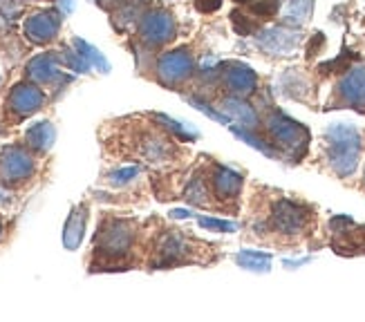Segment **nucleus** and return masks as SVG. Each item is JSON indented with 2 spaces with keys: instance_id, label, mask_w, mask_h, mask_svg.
<instances>
[{
  "instance_id": "24",
  "label": "nucleus",
  "mask_w": 365,
  "mask_h": 322,
  "mask_svg": "<svg viewBox=\"0 0 365 322\" xmlns=\"http://www.w3.org/2000/svg\"><path fill=\"white\" fill-rule=\"evenodd\" d=\"M141 155H144L146 159L150 161H162L170 155V148H168V143L160 137H155V135H148L144 137V141H141Z\"/></svg>"
},
{
  "instance_id": "37",
  "label": "nucleus",
  "mask_w": 365,
  "mask_h": 322,
  "mask_svg": "<svg viewBox=\"0 0 365 322\" xmlns=\"http://www.w3.org/2000/svg\"><path fill=\"white\" fill-rule=\"evenodd\" d=\"M7 199H9V195H7L3 188H0V202H7Z\"/></svg>"
},
{
  "instance_id": "27",
  "label": "nucleus",
  "mask_w": 365,
  "mask_h": 322,
  "mask_svg": "<svg viewBox=\"0 0 365 322\" xmlns=\"http://www.w3.org/2000/svg\"><path fill=\"white\" fill-rule=\"evenodd\" d=\"M188 103L193 105V108H197V110L202 112V115H206L209 119H213V121H217V123H222V125H229V123H231V119H229L227 115H222V112L213 110L204 99H200V96H188Z\"/></svg>"
},
{
  "instance_id": "20",
  "label": "nucleus",
  "mask_w": 365,
  "mask_h": 322,
  "mask_svg": "<svg viewBox=\"0 0 365 322\" xmlns=\"http://www.w3.org/2000/svg\"><path fill=\"white\" fill-rule=\"evenodd\" d=\"M312 11H314V0H287L282 19L289 27H300L312 19Z\"/></svg>"
},
{
  "instance_id": "38",
  "label": "nucleus",
  "mask_w": 365,
  "mask_h": 322,
  "mask_svg": "<svg viewBox=\"0 0 365 322\" xmlns=\"http://www.w3.org/2000/svg\"><path fill=\"white\" fill-rule=\"evenodd\" d=\"M235 3H251V0H235Z\"/></svg>"
},
{
  "instance_id": "35",
  "label": "nucleus",
  "mask_w": 365,
  "mask_h": 322,
  "mask_svg": "<svg viewBox=\"0 0 365 322\" xmlns=\"http://www.w3.org/2000/svg\"><path fill=\"white\" fill-rule=\"evenodd\" d=\"M195 7L202 14H215L222 7V0H195Z\"/></svg>"
},
{
  "instance_id": "4",
  "label": "nucleus",
  "mask_w": 365,
  "mask_h": 322,
  "mask_svg": "<svg viewBox=\"0 0 365 322\" xmlns=\"http://www.w3.org/2000/svg\"><path fill=\"white\" fill-rule=\"evenodd\" d=\"M34 172V159L21 146H7L0 155V177L7 184L25 182Z\"/></svg>"
},
{
  "instance_id": "36",
  "label": "nucleus",
  "mask_w": 365,
  "mask_h": 322,
  "mask_svg": "<svg viewBox=\"0 0 365 322\" xmlns=\"http://www.w3.org/2000/svg\"><path fill=\"white\" fill-rule=\"evenodd\" d=\"M170 215L175 217V219H184V217H190V215H193V213H190V211H173Z\"/></svg>"
},
{
  "instance_id": "26",
  "label": "nucleus",
  "mask_w": 365,
  "mask_h": 322,
  "mask_svg": "<svg viewBox=\"0 0 365 322\" xmlns=\"http://www.w3.org/2000/svg\"><path fill=\"white\" fill-rule=\"evenodd\" d=\"M155 121H157V123H162V125L166 128V130H170L173 135H175L178 139H182V141H193V139H195V135H193V133H188L180 121L170 119V117H166V115H155Z\"/></svg>"
},
{
  "instance_id": "39",
  "label": "nucleus",
  "mask_w": 365,
  "mask_h": 322,
  "mask_svg": "<svg viewBox=\"0 0 365 322\" xmlns=\"http://www.w3.org/2000/svg\"><path fill=\"white\" fill-rule=\"evenodd\" d=\"M0 233H3V224H0Z\"/></svg>"
},
{
  "instance_id": "16",
  "label": "nucleus",
  "mask_w": 365,
  "mask_h": 322,
  "mask_svg": "<svg viewBox=\"0 0 365 322\" xmlns=\"http://www.w3.org/2000/svg\"><path fill=\"white\" fill-rule=\"evenodd\" d=\"M86 222H88V206H76L72 215L66 222V229H63V246L68 251H76L83 242L86 233Z\"/></svg>"
},
{
  "instance_id": "17",
  "label": "nucleus",
  "mask_w": 365,
  "mask_h": 322,
  "mask_svg": "<svg viewBox=\"0 0 365 322\" xmlns=\"http://www.w3.org/2000/svg\"><path fill=\"white\" fill-rule=\"evenodd\" d=\"M225 115L231 119V121H235L237 125H242V128H256L258 123H260V119H258V115H256V110H253L242 96H229V99H225Z\"/></svg>"
},
{
  "instance_id": "22",
  "label": "nucleus",
  "mask_w": 365,
  "mask_h": 322,
  "mask_svg": "<svg viewBox=\"0 0 365 322\" xmlns=\"http://www.w3.org/2000/svg\"><path fill=\"white\" fill-rule=\"evenodd\" d=\"M229 130L240 139V141H245V143H249L251 148H256L258 152H262V155H267V157H278V152L269 146V143L264 141V139H260L256 133L251 130V128H242V125H229Z\"/></svg>"
},
{
  "instance_id": "15",
  "label": "nucleus",
  "mask_w": 365,
  "mask_h": 322,
  "mask_svg": "<svg viewBox=\"0 0 365 322\" xmlns=\"http://www.w3.org/2000/svg\"><path fill=\"white\" fill-rule=\"evenodd\" d=\"M27 76L36 83H54L61 78L58 58L54 54H38L27 63Z\"/></svg>"
},
{
  "instance_id": "21",
  "label": "nucleus",
  "mask_w": 365,
  "mask_h": 322,
  "mask_svg": "<svg viewBox=\"0 0 365 322\" xmlns=\"http://www.w3.org/2000/svg\"><path fill=\"white\" fill-rule=\"evenodd\" d=\"M235 262L247 271L267 273L269 269H272V255L260 253V251H240L235 255Z\"/></svg>"
},
{
  "instance_id": "23",
  "label": "nucleus",
  "mask_w": 365,
  "mask_h": 322,
  "mask_svg": "<svg viewBox=\"0 0 365 322\" xmlns=\"http://www.w3.org/2000/svg\"><path fill=\"white\" fill-rule=\"evenodd\" d=\"M72 45H74V50H76V52H81V54L86 56V61L90 63L92 68H97L99 72H110V63H108V58H106L94 45H90V43L83 41V38H74Z\"/></svg>"
},
{
  "instance_id": "5",
  "label": "nucleus",
  "mask_w": 365,
  "mask_h": 322,
  "mask_svg": "<svg viewBox=\"0 0 365 322\" xmlns=\"http://www.w3.org/2000/svg\"><path fill=\"white\" fill-rule=\"evenodd\" d=\"M193 72V56L186 50V47H180V50L166 52L160 63H157V76L164 85H178L182 80H186Z\"/></svg>"
},
{
  "instance_id": "25",
  "label": "nucleus",
  "mask_w": 365,
  "mask_h": 322,
  "mask_svg": "<svg viewBox=\"0 0 365 322\" xmlns=\"http://www.w3.org/2000/svg\"><path fill=\"white\" fill-rule=\"evenodd\" d=\"M184 199L188 204H195V206H206L209 204V188H206V182L202 180V177H193L186 188H184Z\"/></svg>"
},
{
  "instance_id": "31",
  "label": "nucleus",
  "mask_w": 365,
  "mask_h": 322,
  "mask_svg": "<svg viewBox=\"0 0 365 322\" xmlns=\"http://www.w3.org/2000/svg\"><path fill=\"white\" fill-rule=\"evenodd\" d=\"M63 63H66V66L72 70V72H78V74H83V72H88L92 66L86 61V56L81 54V52H72V50H66L63 52Z\"/></svg>"
},
{
  "instance_id": "7",
  "label": "nucleus",
  "mask_w": 365,
  "mask_h": 322,
  "mask_svg": "<svg viewBox=\"0 0 365 322\" xmlns=\"http://www.w3.org/2000/svg\"><path fill=\"white\" fill-rule=\"evenodd\" d=\"M307 219H309L307 208L296 202H289V199H280L274 206V213H272L274 229L282 235L303 233V229L307 227Z\"/></svg>"
},
{
  "instance_id": "33",
  "label": "nucleus",
  "mask_w": 365,
  "mask_h": 322,
  "mask_svg": "<svg viewBox=\"0 0 365 322\" xmlns=\"http://www.w3.org/2000/svg\"><path fill=\"white\" fill-rule=\"evenodd\" d=\"M137 175H139V166H130V168L115 170V172H110V184H113V186H123V184L133 182Z\"/></svg>"
},
{
  "instance_id": "13",
  "label": "nucleus",
  "mask_w": 365,
  "mask_h": 322,
  "mask_svg": "<svg viewBox=\"0 0 365 322\" xmlns=\"http://www.w3.org/2000/svg\"><path fill=\"white\" fill-rule=\"evenodd\" d=\"M211 184H213V192L220 199H233L242 190V175H237L227 166H215Z\"/></svg>"
},
{
  "instance_id": "9",
  "label": "nucleus",
  "mask_w": 365,
  "mask_h": 322,
  "mask_svg": "<svg viewBox=\"0 0 365 322\" xmlns=\"http://www.w3.org/2000/svg\"><path fill=\"white\" fill-rule=\"evenodd\" d=\"M58 27H61V14L58 11H54V9L38 11L25 21V36L31 43L43 45V43H50L56 38Z\"/></svg>"
},
{
  "instance_id": "34",
  "label": "nucleus",
  "mask_w": 365,
  "mask_h": 322,
  "mask_svg": "<svg viewBox=\"0 0 365 322\" xmlns=\"http://www.w3.org/2000/svg\"><path fill=\"white\" fill-rule=\"evenodd\" d=\"M323 45H325V36L323 34H314L312 41L307 43V58H314L316 54H319L323 50Z\"/></svg>"
},
{
  "instance_id": "29",
  "label": "nucleus",
  "mask_w": 365,
  "mask_h": 322,
  "mask_svg": "<svg viewBox=\"0 0 365 322\" xmlns=\"http://www.w3.org/2000/svg\"><path fill=\"white\" fill-rule=\"evenodd\" d=\"M356 56L354 54H350V52H343L339 58H334V61H329V63H325V66H321L319 70L323 72V74H334V72H347L350 70V66H352V61H354Z\"/></svg>"
},
{
  "instance_id": "11",
  "label": "nucleus",
  "mask_w": 365,
  "mask_h": 322,
  "mask_svg": "<svg viewBox=\"0 0 365 322\" xmlns=\"http://www.w3.org/2000/svg\"><path fill=\"white\" fill-rule=\"evenodd\" d=\"M225 83L233 96H249L256 92L258 76L249 66H242V63H229L225 68Z\"/></svg>"
},
{
  "instance_id": "12",
  "label": "nucleus",
  "mask_w": 365,
  "mask_h": 322,
  "mask_svg": "<svg viewBox=\"0 0 365 322\" xmlns=\"http://www.w3.org/2000/svg\"><path fill=\"white\" fill-rule=\"evenodd\" d=\"M339 94L347 105L365 108V68H350L339 83Z\"/></svg>"
},
{
  "instance_id": "6",
  "label": "nucleus",
  "mask_w": 365,
  "mask_h": 322,
  "mask_svg": "<svg viewBox=\"0 0 365 322\" xmlns=\"http://www.w3.org/2000/svg\"><path fill=\"white\" fill-rule=\"evenodd\" d=\"M139 36L148 45H164L175 36V19L164 9H153L141 19Z\"/></svg>"
},
{
  "instance_id": "28",
  "label": "nucleus",
  "mask_w": 365,
  "mask_h": 322,
  "mask_svg": "<svg viewBox=\"0 0 365 322\" xmlns=\"http://www.w3.org/2000/svg\"><path fill=\"white\" fill-rule=\"evenodd\" d=\"M231 25H233V29L237 31L240 36H249V34H253V31L258 29V25L253 23L249 16H245L242 11H231Z\"/></svg>"
},
{
  "instance_id": "19",
  "label": "nucleus",
  "mask_w": 365,
  "mask_h": 322,
  "mask_svg": "<svg viewBox=\"0 0 365 322\" xmlns=\"http://www.w3.org/2000/svg\"><path fill=\"white\" fill-rule=\"evenodd\" d=\"M25 139L34 150L47 152L52 148L54 139H56V130H54V125L50 121H41V123H34L29 128V130L25 133Z\"/></svg>"
},
{
  "instance_id": "30",
  "label": "nucleus",
  "mask_w": 365,
  "mask_h": 322,
  "mask_svg": "<svg viewBox=\"0 0 365 322\" xmlns=\"http://www.w3.org/2000/svg\"><path fill=\"white\" fill-rule=\"evenodd\" d=\"M280 9V0H256L251 5V14L258 19H274Z\"/></svg>"
},
{
  "instance_id": "1",
  "label": "nucleus",
  "mask_w": 365,
  "mask_h": 322,
  "mask_svg": "<svg viewBox=\"0 0 365 322\" xmlns=\"http://www.w3.org/2000/svg\"><path fill=\"white\" fill-rule=\"evenodd\" d=\"M327 157L329 166L339 177H350L361 157V135L356 128L347 123H334L327 128Z\"/></svg>"
},
{
  "instance_id": "18",
  "label": "nucleus",
  "mask_w": 365,
  "mask_h": 322,
  "mask_svg": "<svg viewBox=\"0 0 365 322\" xmlns=\"http://www.w3.org/2000/svg\"><path fill=\"white\" fill-rule=\"evenodd\" d=\"M186 253H188L186 239L180 233H166L160 239V262H157V266L178 264Z\"/></svg>"
},
{
  "instance_id": "8",
  "label": "nucleus",
  "mask_w": 365,
  "mask_h": 322,
  "mask_svg": "<svg viewBox=\"0 0 365 322\" xmlns=\"http://www.w3.org/2000/svg\"><path fill=\"white\" fill-rule=\"evenodd\" d=\"M258 47L267 54H274V56H287L292 54L298 43H300V34L294 29L287 27H272V29H264L258 34L256 38Z\"/></svg>"
},
{
  "instance_id": "14",
  "label": "nucleus",
  "mask_w": 365,
  "mask_h": 322,
  "mask_svg": "<svg viewBox=\"0 0 365 322\" xmlns=\"http://www.w3.org/2000/svg\"><path fill=\"white\" fill-rule=\"evenodd\" d=\"M341 227V231L336 229V239L331 242L336 253L343 255H352V253H365V227L356 229L354 222L350 224V229H343V224H334L331 222V229Z\"/></svg>"
},
{
  "instance_id": "10",
  "label": "nucleus",
  "mask_w": 365,
  "mask_h": 322,
  "mask_svg": "<svg viewBox=\"0 0 365 322\" xmlns=\"http://www.w3.org/2000/svg\"><path fill=\"white\" fill-rule=\"evenodd\" d=\"M43 101H45V94L36 85L19 83L11 90L7 105L16 117H29L43 108Z\"/></svg>"
},
{
  "instance_id": "2",
  "label": "nucleus",
  "mask_w": 365,
  "mask_h": 322,
  "mask_svg": "<svg viewBox=\"0 0 365 322\" xmlns=\"http://www.w3.org/2000/svg\"><path fill=\"white\" fill-rule=\"evenodd\" d=\"M267 130H269V135H272V139L278 143V146L296 150L298 157L307 150V143H309L307 128L296 123L287 115H282V112H274V115L267 119Z\"/></svg>"
},
{
  "instance_id": "3",
  "label": "nucleus",
  "mask_w": 365,
  "mask_h": 322,
  "mask_svg": "<svg viewBox=\"0 0 365 322\" xmlns=\"http://www.w3.org/2000/svg\"><path fill=\"white\" fill-rule=\"evenodd\" d=\"M99 251L108 257H121L133 244V224L123 219H108L99 229Z\"/></svg>"
},
{
  "instance_id": "32",
  "label": "nucleus",
  "mask_w": 365,
  "mask_h": 322,
  "mask_svg": "<svg viewBox=\"0 0 365 322\" xmlns=\"http://www.w3.org/2000/svg\"><path fill=\"white\" fill-rule=\"evenodd\" d=\"M200 227L202 229H209V231H217V233H233L237 227L233 222L227 219H215V217H200Z\"/></svg>"
}]
</instances>
